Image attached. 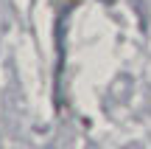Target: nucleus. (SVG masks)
I'll return each instance as SVG.
<instances>
[]
</instances>
